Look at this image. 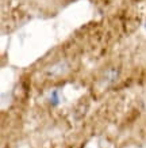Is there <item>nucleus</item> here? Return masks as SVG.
Listing matches in <instances>:
<instances>
[{
    "label": "nucleus",
    "instance_id": "obj_4",
    "mask_svg": "<svg viewBox=\"0 0 146 148\" xmlns=\"http://www.w3.org/2000/svg\"><path fill=\"white\" fill-rule=\"evenodd\" d=\"M145 30H146V22H145Z\"/></svg>",
    "mask_w": 146,
    "mask_h": 148
},
{
    "label": "nucleus",
    "instance_id": "obj_3",
    "mask_svg": "<svg viewBox=\"0 0 146 148\" xmlns=\"http://www.w3.org/2000/svg\"><path fill=\"white\" fill-rule=\"evenodd\" d=\"M118 69H115V68H111V69H108V71L106 72V75H104V83L106 84H111V83H114L115 82V79L118 77Z\"/></svg>",
    "mask_w": 146,
    "mask_h": 148
},
{
    "label": "nucleus",
    "instance_id": "obj_1",
    "mask_svg": "<svg viewBox=\"0 0 146 148\" xmlns=\"http://www.w3.org/2000/svg\"><path fill=\"white\" fill-rule=\"evenodd\" d=\"M69 71V64L67 61H58L48 68V73L50 76H61Z\"/></svg>",
    "mask_w": 146,
    "mask_h": 148
},
{
    "label": "nucleus",
    "instance_id": "obj_2",
    "mask_svg": "<svg viewBox=\"0 0 146 148\" xmlns=\"http://www.w3.org/2000/svg\"><path fill=\"white\" fill-rule=\"evenodd\" d=\"M49 103L53 108H58L61 105V95H60V90L54 88L50 94H49Z\"/></svg>",
    "mask_w": 146,
    "mask_h": 148
}]
</instances>
